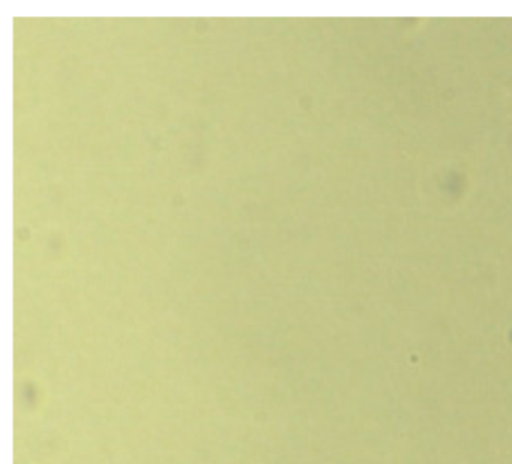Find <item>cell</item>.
<instances>
[{"mask_svg": "<svg viewBox=\"0 0 512 464\" xmlns=\"http://www.w3.org/2000/svg\"><path fill=\"white\" fill-rule=\"evenodd\" d=\"M511 341H512V331H511Z\"/></svg>", "mask_w": 512, "mask_h": 464, "instance_id": "obj_1", "label": "cell"}]
</instances>
